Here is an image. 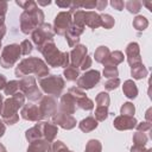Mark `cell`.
Here are the masks:
<instances>
[{
    "label": "cell",
    "mask_w": 152,
    "mask_h": 152,
    "mask_svg": "<svg viewBox=\"0 0 152 152\" xmlns=\"http://www.w3.org/2000/svg\"><path fill=\"white\" fill-rule=\"evenodd\" d=\"M15 4L24 10L20 14V30L23 33H32L37 27L44 24V13L36 1H15Z\"/></svg>",
    "instance_id": "6da1fadb"
},
{
    "label": "cell",
    "mask_w": 152,
    "mask_h": 152,
    "mask_svg": "<svg viewBox=\"0 0 152 152\" xmlns=\"http://www.w3.org/2000/svg\"><path fill=\"white\" fill-rule=\"evenodd\" d=\"M14 74L17 77H24L30 74H34L38 78H43L49 75V66L43 59L38 57H28L20 61V63L15 66Z\"/></svg>",
    "instance_id": "7a4b0ae2"
},
{
    "label": "cell",
    "mask_w": 152,
    "mask_h": 152,
    "mask_svg": "<svg viewBox=\"0 0 152 152\" xmlns=\"http://www.w3.org/2000/svg\"><path fill=\"white\" fill-rule=\"evenodd\" d=\"M39 51L44 56L45 63L48 64V66H52V68H57V66L66 68L70 64L69 52H66V51H64V52L59 51L57 49L56 44L53 43V40L46 42L42 46V49Z\"/></svg>",
    "instance_id": "3957f363"
},
{
    "label": "cell",
    "mask_w": 152,
    "mask_h": 152,
    "mask_svg": "<svg viewBox=\"0 0 152 152\" xmlns=\"http://www.w3.org/2000/svg\"><path fill=\"white\" fill-rule=\"evenodd\" d=\"M25 104V96L23 93H17L13 96H10L4 101L1 118L2 121L7 125H14L19 120L18 109Z\"/></svg>",
    "instance_id": "277c9868"
},
{
    "label": "cell",
    "mask_w": 152,
    "mask_h": 152,
    "mask_svg": "<svg viewBox=\"0 0 152 152\" xmlns=\"http://www.w3.org/2000/svg\"><path fill=\"white\" fill-rule=\"evenodd\" d=\"M39 86L42 90L49 96H59L64 89L65 82L62 76L48 75L43 78H39Z\"/></svg>",
    "instance_id": "5b68a950"
},
{
    "label": "cell",
    "mask_w": 152,
    "mask_h": 152,
    "mask_svg": "<svg viewBox=\"0 0 152 152\" xmlns=\"http://www.w3.org/2000/svg\"><path fill=\"white\" fill-rule=\"evenodd\" d=\"M19 89L26 99L30 101H38L43 97L42 90L37 87L36 78L33 76H25L19 81Z\"/></svg>",
    "instance_id": "8992f818"
},
{
    "label": "cell",
    "mask_w": 152,
    "mask_h": 152,
    "mask_svg": "<svg viewBox=\"0 0 152 152\" xmlns=\"http://www.w3.org/2000/svg\"><path fill=\"white\" fill-rule=\"evenodd\" d=\"M21 56L20 45L19 44H8L6 45L0 55V65L5 69L12 68Z\"/></svg>",
    "instance_id": "52a82bcc"
},
{
    "label": "cell",
    "mask_w": 152,
    "mask_h": 152,
    "mask_svg": "<svg viewBox=\"0 0 152 152\" xmlns=\"http://www.w3.org/2000/svg\"><path fill=\"white\" fill-rule=\"evenodd\" d=\"M53 34H55V32H53L52 26L48 23H44L31 33V37H32V42L36 44L37 50L39 51L46 42L52 40Z\"/></svg>",
    "instance_id": "ba28073f"
},
{
    "label": "cell",
    "mask_w": 152,
    "mask_h": 152,
    "mask_svg": "<svg viewBox=\"0 0 152 152\" xmlns=\"http://www.w3.org/2000/svg\"><path fill=\"white\" fill-rule=\"evenodd\" d=\"M101 80V74L97 70H87L82 76L77 78V86L82 90H88L94 88Z\"/></svg>",
    "instance_id": "9c48e42d"
},
{
    "label": "cell",
    "mask_w": 152,
    "mask_h": 152,
    "mask_svg": "<svg viewBox=\"0 0 152 152\" xmlns=\"http://www.w3.org/2000/svg\"><path fill=\"white\" fill-rule=\"evenodd\" d=\"M71 20H72V18H71V13L69 11L59 12L55 17V20H53V27H52L53 32L59 36H64L71 25Z\"/></svg>",
    "instance_id": "30bf717a"
},
{
    "label": "cell",
    "mask_w": 152,
    "mask_h": 152,
    "mask_svg": "<svg viewBox=\"0 0 152 152\" xmlns=\"http://www.w3.org/2000/svg\"><path fill=\"white\" fill-rule=\"evenodd\" d=\"M52 124L56 125L57 127H62L63 129H72L75 126H76V119L72 116V115H69V114H65V113H62V112H56L52 116Z\"/></svg>",
    "instance_id": "8fae6325"
},
{
    "label": "cell",
    "mask_w": 152,
    "mask_h": 152,
    "mask_svg": "<svg viewBox=\"0 0 152 152\" xmlns=\"http://www.w3.org/2000/svg\"><path fill=\"white\" fill-rule=\"evenodd\" d=\"M38 107H39V110H40L43 119L51 118L57 112V102L52 96H49V95L43 96L40 99V103Z\"/></svg>",
    "instance_id": "7c38bea8"
},
{
    "label": "cell",
    "mask_w": 152,
    "mask_h": 152,
    "mask_svg": "<svg viewBox=\"0 0 152 152\" xmlns=\"http://www.w3.org/2000/svg\"><path fill=\"white\" fill-rule=\"evenodd\" d=\"M20 115L24 120H27V121H34V122H39L43 116L40 114V110H39V107L33 104V103H26L21 107V110H20Z\"/></svg>",
    "instance_id": "4fadbf2b"
},
{
    "label": "cell",
    "mask_w": 152,
    "mask_h": 152,
    "mask_svg": "<svg viewBox=\"0 0 152 152\" xmlns=\"http://www.w3.org/2000/svg\"><path fill=\"white\" fill-rule=\"evenodd\" d=\"M76 100L75 97L69 94V93H65L64 95L61 96V101H59V112L62 113H65V114H74L76 112Z\"/></svg>",
    "instance_id": "5bb4252c"
},
{
    "label": "cell",
    "mask_w": 152,
    "mask_h": 152,
    "mask_svg": "<svg viewBox=\"0 0 152 152\" xmlns=\"http://www.w3.org/2000/svg\"><path fill=\"white\" fill-rule=\"evenodd\" d=\"M138 121L134 116H126V115H119L114 119L113 125L116 129L119 131H127V129H132L137 126Z\"/></svg>",
    "instance_id": "9a60e30c"
},
{
    "label": "cell",
    "mask_w": 152,
    "mask_h": 152,
    "mask_svg": "<svg viewBox=\"0 0 152 152\" xmlns=\"http://www.w3.org/2000/svg\"><path fill=\"white\" fill-rule=\"evenodd\" d=\"M88 53V49L86 45H82V44H78L76 45L71 52L69 53V57H70V65L75 66V68H78L82 59L87 56Z\"/></svg>",
    "instance_id": "2e32d148"
},
{
    "label": "cell",
    "mask_w": 152,
    "mask_h": 152,
    "mask_svg": "<svg viewBox=\"0 0 152 152\" xmlns=\"http://www.w3.org/2000/svg\"><path fill=\"white\" fill-rule=\"evenodd\" d=\"M126 57H127V62H128V64L131 66L141 63L140 48H139L138 43L132 42V43H129L127 45V48H126Z\"/></svg>",
    "instance_id": "e0dca14e"
},
{
    "label": "cell",
    "mask_w": 152,
    "mask_h": 152,
    "mask_svg": "<svg viewBox=\"0 0 152 152\" xmlns=\"http://www.w3.org/2000/svg\"><path fill=\"white\" fill-rule=\"evenodd\" d=\"M42 132H43V139H45L49 142H52L55 140L57 133H58V128L53 124H49V122H44L43 121Z\"/></svg>",
    "instance_id": "ac0fdd59"
},
{
    "label": "cell",
    "mask_w": 152,
    "mask_h": 152,
    "mask_svg": "<svg viewBox=\"0 0 152 152\" xmlns=\"http://www.w3.org/2000/svg\"><path fill=\"white\" fill-rule=\"evenodd\" d=\"M42 127H43V122H38L33 127L28 128L26 132H25V138L28 142H32L34 140H38V139H43V132H42Z\"/></svg>",
    "instance_id": "d6986e66"
},
{
    "label": "cell",
    "mask_w": 152,
    "mask_h": 152,
    "mask_svg": "<svg viewBox=\"0 0 152 152\" xmlns=\"http://www.w3.org/2000/svg\"><path fill=\"white\" fill-rule=\"evenodd\" d=\"M84 25L89 26L90 28H97L101 26L100 14L94 11H87L84 14Z\"/></svg>",
    "instance_id": "ffe728a7"
},
{
    "label": "cell",
    "mask_w": 152,
    "mask_h": 152,
    "mask_svg": "<svg viewBox=\"0 0 152 152\" xmlns=\"http://www.w3.org/2000/svg\"><path fill=\"white\" fill-rule=\"evenodd\" d=\"M97 121L94 116H87L86 119H83L80 124H78V128L84 132V133H89L91 131H94L97 127Z\"/></svg>",
    "instance_id": "44dd1931"
},
{
    "label": "cell",
    "mask_w": 152,
    "mask_h": 152,
    "mask_svg": "<svg viewBox=\"0 0 152 152\" xmlns=\"http://www.w3.org/2000/svg\"><path fill=\"white\" fill-rule=\"evenodd\" d=\"M122 91H124L125 96L128 97V99H135L137 97L138 88H137V84L133 82V80H127V81L124 82Z\"/></svg>",
    "instance_id": "7402d4cb"
},
{
    "label": "cell",
    "mask_w": 152,
    "mask_h": 152,
    "mask_svg": "<svg viewBox=\"0 0 152 152\" xmlns=\"http://www.w3.org/2000/svg\"><path fill=\"white\" fill-rule=\"evenodd\" d=\"M148 74V70L146 69V66L142 63L135 64L131 66V75L134 80H141L144 77H146Z\"/></svg>",
    "instance_id": "603a6c76"
},
{
    "label": "cell",
    "mask_w": 152,
    "mask_h": 152,
    "mask_svg": "<svg viewBox=\"0 0 152 152\" xmlns=\"http://www.w3.org/2000/svg\"><path fill=\"white\" fill-rule=\"evenodd\" d=\"M109 55H110L109 49H108L107 46H104V45H101V46H99V48L95 50L94 57H95V61H96L97 63L104 64V63H106V61L108 59Z\"/></svg>",
    "instance_id": "cb8c5ba5"
},
{
    "label": "cell",
    "mask_w": 152,
    "mask_h": 152,
    "mask_svg": "<svg viewBox=\"0 0 152 152\" xmlns=\"http://www.w3.org/2000/svg\"><path fill=\"white\" fill-rule=\"evenodd\" d=\"M30 146L37 150L38 152H50L51 150V142L46 141L45 139H38L32 142H30Z\"/></svg>",
    "instance_id": "d4e9b609"
},
{
    "label": "cell",
    "mask_w": 152,
    "mask_h": 152,
    "mask_svg": "<svg viewBox=\"0 0 152 152\" xmlns=\"http://www.w3.org/2000/svg\"><path fill=\"white\" fill-rule=\"evenodd\" d=\"M122 62H124V53L119 50H115V51L110 52L108 59L106 61V63L103 65H115L116 66L118 64H120Z\"/></svg>",
    "instance_id": "484cf974"
},
{
    "label": "cell",
    "mask_w": 152,
    "mask_h": 152,
    "mask_svg": "<svg viewBox=\"0 0 152 152\" xmlns=\"http://www.w3.org/2000/svg\"><path fill=\"white\" fill-rule=\"evenodd\" d=\"M63 76L66 81H77V78L80 77V70H78V68H75V66L69 64L64 69Z\"/></svg>",
    "instance_id": "4316f807"
},
{
    "label": "cell",
    "mask_w": 152,
    "mask_h": 152,
    "mask_svg": "<svg viewBox=\"0 0 152 152\" xmlns=\"http://www.w3.org/2000/svg\"><path fill=\"white\" fill-rule=\"evenodd\" d=\"M148 26V20L144 15H137L133 19V27L137 31H144Z\"/></svg>",
    "instance_id": "83f0119b"
},
{
    "label": "cell",
    "mask_w": 152,
    "mask_h": 152,
    "mask_svg": "<svg viewBox=\"0 0 152 152\" xmlns=\"http://www.w3.org/2000/svg\"><path fill=\"white\" fill-rule=\"evenodd\" d=\"M84 14H86V11H83V10H77V11H75L74 13H72V20H71V23L72 24H75V25H77V26H82V27H86V25H84Z\"/></svg>",
    "instance_id": "f1b7e54d"
},
{
    "label": "cell",
    "mask_w": 152,
    "mask_h": 152,
    "mask_svg": "<svg viewBox=\"0 0 152 152\" xmlns=\"http://www.w3.org/2000/svg\"><path fill=\"white\" fill-rule=\"evenodd\" d=\"M19 90V81H10L6 83L5 88H4V91H5V95H8V96H13L14 94H17Z\"/></svg>",
    "instance_id": "f546056e"
},
{
    "label": "cell",
    "mask_w": 152,
    "mask_h": 152,
    "mask_svg": "<svg viewBox=\"0 0 152 152\" xmlns=\"http://www.w3.org/2000/svg\"><path fill=\"white\" fill-rule=\"evenodd\" d=\"M76 106L78 108L83 109V110H91L94 108V102L89 97L83 96V97H81V99H78L76 101Z\"/></svg>",
    "instance_id": "4dcf8cb0"
},
{
    "label": "cell",
    "mask_w": 152,
    "mask_h": 152,
    "mask_svg": "<svg viewBox=\"0 0 152 152\" xmlns=\"http://www.w3.org/2000/svg\"><path fill=\"white\" fill-rule=\"evenodd\" d=\"M102 151V144L97 139H90L87 145L84 152H101Z\"/></svg>",
    "instance_id": "1f68e13d"
},
{
    "label": "cell",
    "mask_w": 152,
    "mask_h": 152,
    "mask_svg": "<svg viewBox=\"0 0 152 152\" xmlns=\"http://www.w3.org/2000/svg\"><path fill=\"white\" fill-rule=\"evenodd\" d=\"M108 107H103V106H97L95 109V114L94 118L96 119V121H104L108 118Z\"/></svg>",
    "instance_id": "d6a6232c"
},
{
    "label": "cell",
    "mask_w": 152,
    "mask_h": 152,
    "mask_svg": "<svg viewBox=\"0 0 152 152\" xmlns=\"http://www.w3.org/2000/svg\"><path fill=\"white\" fill-rule=\"evenodd\" d=\"M100 19H101V26L109 30L114 26L115 21H114V18L110 15V14H107V13H102L100 14Z\"/></svg>",
    "instance_id": "836d02e7"
},
{
    "label": "cell",
    "mask_w": 152,
    "mask_h": 152,
    "mask_svg": "<svg viewBox=\"0 0 152 152\" xmlns=\"http://www.w3.org/2000/svg\"><path fill=\"white\" fill-rule=\"evenodd\" d=\"M125 6H126V8L128 10L129 13L137 14L141 10V1H139V0H129V1H127L125 4Z\"/></svg>",
    "instance_id": "e575fe53"
},
{
    "label": "cell",
    "mask_w": 152,
    "mask_h": 152,
    "mask_svg": "<svg viewBox=\"0 0 152 152\" xmlns=\"http://www.w3.org/2000/svg\"><path fill=\"white\" fill-rule=\"evenodd\" d=\"M97 106H103V107H108L110 103V97L106 91H101L97 94L96 99H95Z\"/></svg>",
    "instance_id": "d590c367"
},
{
    "label": "cell",
    "mask_w": 152,
    "mask_h": 152,
    "mask_svg": "<svg viewBox=\"0 0 152 152\" xmlns=\"http://www.w3.org/2000/svg\"><path fill=\"white\" fill-rule=\"evenodd\" d=\"M120 113H121V115L133 116L134 113H135V107L132 102H125L120 108Z\"/></svg>",
    "instance_id": "8d00e7d4"
},
{
    "label": "cell",
    "mask_w": 152,
    "mask_h": 152,
    "mask_svg": "<svg viewBox=\"0 0 152 152\" xmlns=\"http://www.w3.org/2000/svg\"><path fill=\"white\" fill-rule=\"evenodd\" d=\"M103 76L107 77V78H115V77L119 76V70L115 65H104Z\"/></svg>",
    "instance_id": "74e56055"
},
{
    "label": "cell",
    "mask_w": 152,
    "mask_h": 152,
    "mask_svg": "<svg viewBox=\"0 0 152 152\" xmlns=\"http://www.w3.org/2000/svg\"><path fill=\"white\" fill-rule=\"evenodd\" d=\"M147 142V137L145 135V133H141V132H138L134 133L133 135V145H137V146H145Z\"/></svg>",
    "instance_id": "f35d334b"
},
{
    "label": "cell",
    "mask_w": 152,
    "mask_h": 152,
    "mask_svg": "<svg viewBox=\"0 0 152 152\" xmlns=\"http://www.w3.org/2000/svg\"><path fill=\"white\" fill-rule=\"evenodd\" d=\"M33 50V46H32V43L28 40V39H25L20 43V51H21V55L24 56H27L32 52Z\"/></svg>",
    "instance_id": "ab89813d"
},
{
    "label": "cell",
    "mask_w": 152,
    "mask_h": 152,
    "mask_svg": "<svg viewBox=\"0 0 152 152\" xmlns=\"http://www.w3.org/2000/svg\"><path fill=\"white\" fill-rule=\"evenodd\" d=\"M66 151H69V150H68L66 145H65L63 141L57 140V141H55V142L51 144V150H50V152H66Z\"/></svg>",
    "instance_id": "60d3db41"
},
{
    "label": "cell",
    "mask_w": 152,
    "mask_h": 152,
    "mask_svg": "<svg viewBox=\"0 0 152 152\" xmlns=\"http://www.w3.org/2000/svg\"><path fill=\"white\" fill-rule=\"evenodd\" d=\"M120 86V78L115 77V78H109L106 83H104V88L106 90H114Z\"/></svg>",
    "instance_id": "b9f144b4"
},
{
    "label": "cell",
    "mask_w": 152,
    "mask_h": 152,
    "mask_svg": "<svg viewBox=\"0 0 152 152\" xmlns=\"http://www.w3.org/2000/svg\"><path fill=\"white\" fill-rule=\"evenodd\" d=\"M68 93H69V94H71V95L75 97V100H76V101H77L78 99L83 97V96H87V94L84 93V90L80 89L78 87H71V88H69Z\"/></svg>",
    "instance_id": "7bdbcfd3"
},
{
    "label": "cell",
    "mask_w": 152,
    "mask_h": 152,
    "mask_svg": "<svg viewBox=\"0 0 152 152\" xmlns=\"http://www.w3.org/2000/svg\"><path fill=\"white\" fill-rule=\"evenodd\" d=\"M64 37H65L66 43H68V45H69L70 48H74V46H76V45H78L80 37L74 36V34H71V33H69V32H66V33L64 34Z\"/></svg>",
    "instance_id": "ee69618b"
},
{
    "label": "cell",
    "mask_w": 152,
    "mask_h": 152,
    "mask_svg": "<svg viewBox=\"0 0 152 152\" xmlns=\"http://www.w3.org/2000/svg\"><path fill=\"white\" fill-rule=\"evenodd\" d=\"M91 63H93L91 57L87 55V56L82 59V62H81V64H80V66H78V68H80L81 70H84V71H86V70H88V69L91 66Z\"/></svg>",
    "instance_id": "f6af8a7d"
},
{
    "label": "cell",
    "mask_w": 152,
    "mask_h": 152,
    "mask_svg": "<svg viewBox=\"0 0 152 152\" xmlns=\"http://www.w3.org/2000/svg\"><path fill=\"white\" fill-rule=\"evenodd\" d=\"M137 131L138 132H141V133H145V132H148L151 131V122L148 121H142L140 124H137Z\"/></svg>",
    "instance_id": "bcb514c9"
},
{
    "label": "cell",
    "mask_w": 152,
    "mask_h": 152,
    "mask_svg": "<svg viewBox=\"0 0 152 152\" xmlns=\"http://www.w3.org/2000/svg\"><path fill=\"white\" fill-rule=\"evenodd\" d=\"M110 6L116 10V11H122L124 10V6H125V2L121 1V0H112L110 1Z\"/></svg>",
    "instance_id": "7dc6e473"
},
{
    "label": "cell",
    "mask_w": 152,
    "mask_h": 152,
    "mask_svg": "<svg viewBox=\"0 0 152 152\" xmlns=\"http://www.w3.org/2000/svg\"><path fill=\"white\" fill-rule=\"evenodd\" d=\"M80 7L86 10H93L96 7V1H80Z\"/></svg>",
    "instance_id": "c3c4849f"
},
{
    "label": "cell",
    "mask_w": 152,
    "mask_h": 152,
    "mask_svg": "<svg viewBox=\"0 0 152 152\" xmlns=\"http://www.w3.org/2000/svg\"><path fill=\"white\" fill-rule=\"evenodd\" d=\"M131 152H152V148H146L145 146H137L133 145L131 147Z\"/></svg>",
    "instance_id": "681fc988"
},
{
    "label": "cell",
    "mask_w": 152,
    "mask_h": 152,
    "mask_svg": "<svg viewBox=\"0 0 152 152\" xmlns=\"http://www.w3.org/2000/svg\"><path fill=\"white\" fill-rule=\"evenodd\" d=\"M7 7H8V4L6 1H0V18H5Z\"/></svg>",
    "instance_id": "f907efd6"
},
{
    "label": "cell",
    "mask_w": 152,
    "mask_h": 152,
    "mask_svg": "<svg viewBox=\"0 0 152 152\" xmlns=\"http://www.w3.org/2000/svg\"><path fill=\"white\" fill-rule=\"evenodd\" d=\"M107 5H108V1H107V0H97V1H96V8L100 10V11L104 10Z\"/></svg>",
    "instance_id": "816d5d0a"
},
{
    "label": "cell",
    "mask_w": 152,
    "mask_h": 152,
    "mask_svg": "<svg viewBox=\"0 0 152 152\" xmlns=\"http://www.w3.org/2000/svg\"><path fill=\"white\" fill-rule=\"evenodd\" d=\"M70 4H71V1H56V5L58 7H62V8H66V7L69 8Z\"/></svg>",
    "instance_id": "f5cc1de1"
},
{
    "label": "cell",
    "mask_w": 152,
    "mask_h": 152,
    "mask_svg": "<svg viewBox=\"0 0 152 152\" xmlns=\"http://www.w3.org/2000/svg\"><path fill=\"white\" fill-rule=\"evenodd\" d=\"M6 83H7V81H6V77H5L2 74H0V90L5 88Z\"/></svg>",
    "instance_id": "db71d44e"
},
{
    "label": "cell",
    "mask_w": 152,
    "mask_h": 152,
    "mask_svg": "<svg viewBox=\"0 0 152 152\" xmlns=\"http://www.w3.org/2000/svg\"><path fill=\"white\" fill-rule=\"evenodd\" d=\"M5 132H6V126H5V122L2 121V120H0V138L5 134Z\"/></svg>",
    "instance_id": "11a10c76"
},
{
    "label": "cell",
    "mask_w": 152,
    "mask_h": 152,
    "mask_svg": "<svg viewBox=\"0 0 152 152\" xmlns=\"http://www.w3.org/2000/svg\"><path fill=\"white\" fill-rule=\"evenodd\" d=\"M5 34H6V25L5 24H0V40Z\"/></svg>",
    "instance_id": "9f6ffc18"
},
{
    "label": "cell",
    "mask_w": 152,
    "mask_h": 152,
    "mask_svg": "<svg viewBox=\"0 0 152 152\" xmlns=\"http://www.w3.org/2000/svg\"><path fill=\"white\" fill-rule=\"evenodd\" d=\"M150 114H151V108L147 109V112H146V119H147L148 122H151V116H150Z\"/></svg>",
    "instance_id": "6f0895ef"
},
{
    "label": "cell",
    "mask_w": 152,
    "mask_h": 152,
    "mask_svg": "<svg viewBox=\"0 0 152 152\" xmlns=\"http://www.w3.org/2000/svg\"><path fill=\"white\" fill-rule=\"evenodd\" d=\"M2 106H4V97H2V95H0V114L2 112Z\"/></svg>",
    "instance_id": "680465c9"
},
{
    "label": "cell",
    "mask_w": 152,
    "mask_h": 152,
    "mask_svg": "<svg viewBox=\"0 0 152 152\" xmlns=\"http://www.w3.org/2000/svg\"><path fill=\"white\" fill-rule=\"evenodd\" d=\"M50 4H51V1H38V5H43V6H46Z\"/></svg>",
    "instance_id": "91938a15"
},
{
    "label": "cell",
    "mask_w": 152,
    "mask_h": 152,
    "mask_svg": "<svg viewBox=\"0 0 152 152\" xmlns=\"http://www.w3.org/2000/svg\"><path fill=\"white\" fill-rule=\"evenodd\" d=\"M0 152H7V150H6V147L2 145V144H0Z\"/></svg>",
    "instance_id": "94428289"
},
{
    "label": "cell",
    "mask_w": 152,
    "mask_h": 152,
    "mask_svg": "<svg viewBox=\"0 0 152 152\" xmlns=\"http://www.w3.org/2000/svg\"><path fill=\"white\" fill-rule=\"evenodd\" d=\"M26 152H38V151H37V150H34L33 147L28 146V147H27V151H26Z\"/></svg>",
    "instance_id": "6125c7cd"
},
{
    "label": "cell",
    "mask_w": 152,
    "mask_h": 152,
    "mask_svg": "<svg viewBox=\"0 0 152 152\" xmlns=\"http://www.w3.org/2000/svg\"><path fill=\"white\" fill-rule=\"evenodd\" d=\"M0 49H1V40H0Z\"/></svg>",
    "instance_id": "be15d7a7"
},
{
    "label": "cell",
    "mask_w": 152,
    "mask_h": 152,
    "mask_svg": "<svg viewBox=\"0 0 152 152\" xmlns=\"http://www.w3.org/2000/svg\"><path fill=\"white\" fill-rule=\"evenodd\" d=\"M66 152H74V151H66Z\"/></svg>",
    "instance_id": "e7e4bbea"
}]
</instances>
